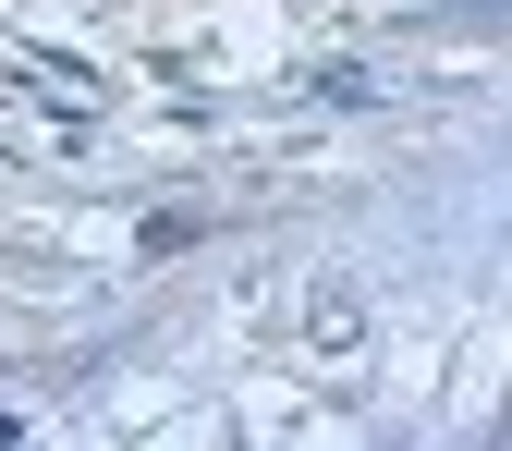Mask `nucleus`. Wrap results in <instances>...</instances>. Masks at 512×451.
Here are the masks:
<instances>
[]
</instances>
